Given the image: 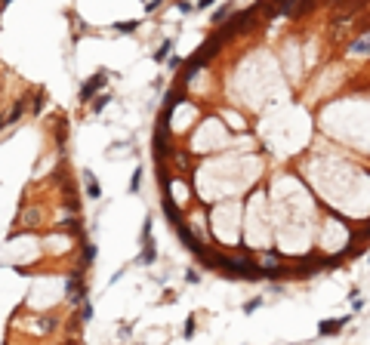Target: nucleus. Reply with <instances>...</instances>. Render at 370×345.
<instances>
[{
	"label": "nucleus",
	"instance_id": "1",
	"mask_svg": "<svg viewBox=\"0 0 370 345\" xmlns=\"http://www.w3.org/2000/svg\"><path fill=\"white\" fill-rule=\"evenodd\" d=\"M105 84H108V68H99L93 78L81 87V102H93V99H96V93H99Z\"/></svg>",
	"mask_w": 370,
	"mask_h": 345
},
{
	"label": "nucleus",
	"instance_id": "2",
	"mask_svg": "<svg viewBox=\"0 0 370 345\" xmlns=\"http://www.w3.org/2000/svg\"><path fill=\"white\" fill-rule=\"evenodd\" d=\"M176 238H179V241H182L185 247H189L192 253H198V250L204 247V244H201V241H198V238L192 235V228H189V225H185V222H179V225H176Z\"/></svg>",
	"mask_w": 370,
	"mask_h": 345
},
{
	"label": "nucleus",
	"instance_id": "3",
	"mask_svg": "<svg viewBox=\"0 0 370 345\" xmlns=\"http://www.w3.org/2000/svg\"><path fill=\"white\" fill-rule=\"evenodd\" d=\"M346 324H349V315L346 318H327V321L318 324V336H337Z\"/></svg>",
	"mask_w": 370,
	"mask_h": 345
},
{
	"label": "nucleus",
	"instance_id": "4",
	"mask_svg": "<svg viewBox=\"0 0 370 345\" xmlns=\"http://www.w3.org/2000/svg\"><path fill=\"white\" fill-rule=\"evenodd\" d=\"M84 188H87V198H90V201H99V198H102V185L96 182L93 170H84Z\"/></svg>",
	"mask_w": 370,
	"mask_h": 345
},
{
	"label": "nucleus",
	"instance_id": "5",
	"mask_svg": "<svg viewBox=\"0 0 370 345\" xmlns=\"http://www.w3.org/2000/svg\"><path fill=\"white\" fill-rule=\"evenodd\" d=\"M349 53H352V56H364V53H370V31H364L358 41L349 44Z\"/></svg>",
	"mask_w": 370,
	"mask_h": 345
},
{
	"label": "nucleus",
	"instance_id": "6",
	"mask_svg": "<svg viewBox=\"0 0 370 345\" xmlns=\"http://www.w3.org/2000/svg\"><path fill=\"white\" fill-rule=\"evenodd\" d=\"M164 210H167V219H170L173 225H179V222H182V216H179V210H176V204H173L170 188H164Z\"/></svg>",
	"mask_w": 370,
	"mask_h": 345
},
{
	"label": "nucleus",
	"instance_id": "7",
	"mask_svg": "<svg viewBox=\"0 0 370 345\" xmlns=\"http://www.w3.org/2000/svg\"><path fill=\"white\" fill-rule=\"evenodd\" d=\"M182 99H185V90H182V87L170 90V93H167V99H164V111H170V114H173V108H176Z\"/></svg>",
	"mask_w": 370,
	"mask_h": 345
},
{
	"label": "nucleus",
	"instance_id": "8",
	"mask_svg": "<svg viewBox=\"0 0 370 345\" xmlns=\"http://www.w3.org/2000/svg\"><path fill=\"white\" fill-rule=\"evenodd\" d=\"M173 44H176L173 37H167V41H161V47H158V53H155L152 59H155L158 65H161V62H167V59H170V53H173Z\"/></svg>",
	"mask_w": 370,
	"mask_h": 345
},
{
	"label": "nucleus",
	"instance_id": "9",
	"mask_svg": "<svg viewBox=\"0 0 370 345\" xmlns=\"http://www.w3.org/2000/svg\"><path fill=\"white\" fill-rule=\"evenodd\" d=\"M232 10H235V4H222V7H216V10H213V16H210V19H213L216 25H222V22L232 16Z\"/></svg>",
	"mask_w": 370,
	"mask_h": 345
},
{
	"label": "nucleus",
	"instance_id": "10",
	"mask_svg": "<svg viewBox=\"0 0 370 345\" xmlns=\"http://www.w3.org/2000/svg\"><path fill=\"white\" fill-rule=\"evenodd\" d=\"M139 25H142L139 19H127V22H115V25H111V28H115L118 34H133V31H136Z\"/></svg>",
	"mask_w": 370,
	"mask_h": 345
},
{
	"label": "nucleus",
	"instance_id": "11",
	"mask_svg": "<svg viewBox=\"0 0 370 345\" xmlns=\"http://www.w3.org/2000/svg\"><path fill=\"white\" fill-rule=\"evenodd\" d=\"M22 111H25V102L19 99V102H16V108H13V111L7 114V121H4V127H13V124H16V121L22 118Z\"/></svg>",
	"mask_w": 370,
	"mask_h": 345
},
{
	"label": "nucleus",
	"instance_id": "12",
	"mask_svg": "<svg viewBox=\"0 0 370 345\" xmlns=\"http://www.w3.org/2000/svg\"><path fill=\"white\" fill-rule=\"evenodd\" d=\"M96 262V244H87L81 250V265H93Z\"/></svg>",
	"mask_w": 370,
	"mask_h": 345
},
{
	"label": "nucleus",
	"instance_id": "13",
	"mask_svg": "<svg viewBox=\"0 0 370 345\" xmlns=\"http://www.w3.org/2000/svg\"><path fill=\"white\" fill-rule=\"evenodd\" d=\"M155 259H158V253H155V244H152V241H148V244H145V253L139 256V262H142V265H152Z\"/></svg>",
	"mask_w": 370,
	"mask_h": 345
},
{
	"label": "nucleus",
	"instance_id": "14",
	"mask_svg": "<svg viewBox=\"0 0 370 345\" xmlns=\"http://www.w3.org/2000/svg\"><path fill=\"white\" fill-rule=\"evenodd\" d=\"M349 302H352V312H355V315H358V312H364V305H367V302L361 299V293H358V290H352V293H349Z\"/></svg>",
	"mask_w": 370,
	"mask_h": 345
},
{
	"label": "nucleus",
	"instance_id": "15",
	"mask_svg": "<svg viewBox=\"0 0 370 345\" xmlns=\"http://www.w3.org/2000/svg\"><path fill=\"white\" fill-rule=\"evenodd\" d=\"M81 321H84V324H90V321H93V302H90V296L81 302Z\"/></svg>",
	"mask_w": 370,
	"mask_h": 345
},
{
	"label": "nucleus",
	"instance_id": "16",
	"mask_svg": "<svg viewBox=\"0 0 370 345\" xmlns=\"http://www.w3.org/2000/svg\"><path fill=\"white\" fill-rule=\"evenodd\" d=\"M139 188H142V170L136 167V170H133V179H130V185H127V191H130V195H136Z\"/></svg>",
	"mask_w": 370,
	"mask_h": 345
},
{
	"label": "nucleus",
	"instance_id": "17",
	"mask_svg": "<svg viewBox=\"0 0 370 345\" xmlns=\"http://www.w3.org/2000/svg\"><path fill=\"white\" fill-rule=\"evenodd\" d=\"M62 228H65L68 235H81V222L74 219V216H71V219H65V222H62Z\"/></svg>",
	"mask_w": 370,
	"mask_h": 345
},
{
	"label": "nucleus",
	"instance_id": "18",
	"mask_svg": "<svg viewBox=\"0 0 370 345\" xmlns=\"http://www.w3.org/2000/svg\"><path fill=\"white\" fill-rule=\"evenodd\" d=\"M263 305H266V299H263V296H256V299H250V302L244 305V315H253L256 309H263Z\"/></svg>",
	"mask_w": 370,
	"mask_h": 345
},
{
	"label": "nucleus",
	"instance_id": "19",
	"mask_svg": "<svg viewBox=\"0 0 370 345\" xmlns=\"http://www.w3.org/2000/svg\"><path fill=\"white\" fill-rule=\"evenodd\" d=\"M108 102H115V96H108V93H105V96H99V99L93 102V111H96V114H99V111H105V108H108Z\"/></svg>",
	"mask_w": 370,
	"mask_h": 345
},
{
	"label": "nucleus",
	"instance_id": "20",
	"mask_svg": "<svg viewBox=\"0 0 370 345\" xmlns=\"http://www.w3.org/2000/svg\"><path fill=\"white\" fill-rule=\"evenodd\" d=\"M195 336V318L189 315V318H185V324H182V339H192Z\"/></svg>",
	"mask_w": 370,
	"mask_h": 345
},
{
	"label": "nucleus",
	"instance_id": "21",
	"mask_svg": "<svg viewBox=\"0 0 370 345\" xmlns=\"http://www.w3.org/2000/svg\"><path fill=\"white\" fill-rule=\"evenodd\" d=\"M176 10H179L182 16H189V13H195V10H198V4H192V0H179Z\"/></svg>",
	"mask_w": 370,
	"mask_h": 345
},
{
	"label": "nucleus",
	"instance_id": "22",
	"mask_svg": "<svg viewBox=\"0 0 370 345\" xmlns=\"http://www.w3.org/2000/svg\"><path fill=\"white\" fill-rule=\"evenodd\" d=\"M152 225H155V222H152V216H148V219H145V225H142V244L152 241Z\"/></svg>",
	"mask_w": 370,
	"mask_h": 345
},
{
	"label": "nucleus",
	"instance_id": "23",
	"mask_svg": "<svg viewBox=\"0 0 370 345\" xmlns=\"http://www.w3.org/2000/svg\"><path fill=\"white\" fill-rule=\"evenodd\" d=\"M44 102H47V96L41 93V96H37V99L31 102V111H34V114H41V111H44Z\"/></svg>",
	"mask_w": 370,
	"mask_h": 345
},
{
	"label": "nucleus",
	"instance_id": "24",
	"mask_svg": "<svg viewBox=\"0 0 370 345\" xmlns=\"http://www.w3.org/2000/svg\"><path fill=\"white\" fill-rule=\"evenodd\" d=\"M185 281H189V284H201V272H198V268H189V272H185Z\"/></svg>",
	"mask_w": 370,
	"mask_h": 345
},
{
	"label": "nucleus",
	"instance_id": "25",
	"mask_svg": "<svg viewBox=\"0 0 370 345\" xmlns=\"http://www.w3.org/2000/svg\"><path fill=\"white\" fill-rule=\"evenodd\" d=\"M158 7H164V0H148V4H145V10H148V13H155Z\"/></svg>",
	"mask_w": 370,
	"mask_h": 345
},
{
	"label": "nucleus",
	"instance_id": "26",
	"mask_svg": "<svg viewBox=\"0 0 370 345\" xmlns=\"http://www.w3.org/2000/svg\"><path fill=\"white\" fill-rule=\"evenodd\" d=\"M213 4H219V0H198V10H210Z\"/></svg>",
	"mask_w": 370,
	"mask_h": 345
},
{
	"label": "nucleus",
	"instance_id": "27",
	"mask_svg": "<svg viewBox=\"0 0 370 345\" xmlns=\"http://www.w3.org/2000/svg\"><path fill=\"white\" fill-rule=\"evenodd\" d=\"M167 65H170V71H176V68L182 65V59H179V56H170V62H167Z\"/></svg>",
	"mask_w": 370,
	"mask_h": 345
},
{
	"label": "nucleus",
	"instance_id": "28",
	"mask_svg": "<svg viewBox=\"0 0 370 345\" xmlns=\"http://www.w3.org/2000/svg\"><path fill=\"white\" fill-rule=\"evenodd\" d=\"M176 164H179V167H189V155H182V151H179V155H176Z\"/></svg>",
	"mask_w": 370,
	"mask_h": 345
},
{
	"label": "nucleus",
	"instance_id": "29",
	"mask_svg": "<svg viewBox=\"0 0 370 345\" xmlns=\"http://www.w3.org/2000/svg\"><path fill=\"white\" fill-rule=\"evenodd\" d=\"M10 4H13V0H4V10H7V7H10Z\"/></svg>",
	"mask_w": 370,
	"mask_h": 345
}]
</instances>
